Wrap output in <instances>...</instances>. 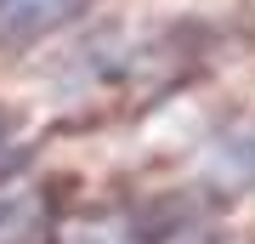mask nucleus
<instances>
[{"instance_id":"f257e3e1","label":"nucleus","mask_w":255,"mask_h":244,"mask_svg":"<svg viewBox=\"0 0 255 244\" xmlns=\"http://www.w3.org/2000/svg\"><path fill=\"white\" fill-rule=\"evenodd\" d=\"M97 0H0V45L6 51H23V45L57 34L63 23H74Z\"/></svg>"},{"instance_id":"f03ea898","label":"nucleus","mask_w":255,"mask_h":244,"mask_svg":"<svg viewBox=\"0 0 255 244\" xmlns=\"http://www.w3.org/2000/svg\"><path fill=\"white\" fill-rule=\"evenodd\" d=\"M46 227H51V205L40 199L34 188L0 199V244H34Z\"/></svg>"}]
</instances>
